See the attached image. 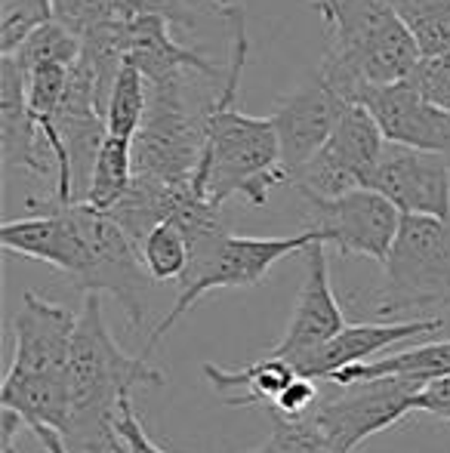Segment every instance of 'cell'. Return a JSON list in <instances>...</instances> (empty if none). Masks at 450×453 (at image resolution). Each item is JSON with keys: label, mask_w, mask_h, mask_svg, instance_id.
Returning a JSON list of instances; mask_svg holds the SVG:
<instances>
[{"label": "cell", "mask_w": 450, "mask_h": 453, "mask_svg": "<svg viewBox=\"0 0 450 453\" xmlns=\"http://www.w3.org/2000/svg\"><path fill=\"white\" fill-rule=\"evenodd\" d=\"M219 16L232 31V53H228L223 90L204 111L207 142L192 182L213 203L244 197L253 207H263L271 188L287 182L281 164V142H278L271 118H253V114L238 111L234 105L240 74L247 65V50H250L244 4H228Z\"/></svg>", "instance_id": "1"}, {"label": "cell", "mask_w": 450, "mask_h": 453, "mask_svg": "<svg viewBox=\"0 0 450 453\" xmlns=\"http://www.w3.org/2000/svg\"><path fill=\"white\" fill-rule=\"evenodd\" d=\"M103 293H84L74 327L72 361H68V392L72 413L62 432L78 453H126L118 435V411L133 386H161L164 373L145 355L133 358L118 346L103 315Z\"/></svg>", "instance_id": "2"}, {"label": "cell", "mask_w": 450, "mask_h": 453, "mask_svg": "<svg viewBox=\"0 0 450 453\" xmlns=\"http://www.w3.org/2000/svg\"><path fill=\"white\" fill-rule=\"evenodd\" d=\"M327 25V56L318 72L348 102L367 84L408 81L423 50L392 0H312Z\"/></svg>", "instance_id": "3"}, {"label": "cell", "mask_w": 450, "mask_h": 453, "mask_svg": "<svg viewBox=\"0 0 450 453\" xmlns=\"http://www.w3.org/2000/svg\"><path fill=\"white\" fill-rule=\"evenodd\" d=\"M12 327H16V355L0 388V407L16 411L28 429L50 426L56 432H65L72 413L68 361H72L78 315L28 290Z\"/></svg>", "instance_id": "4"}, {"label": "cell", "mask_w": 450, "mask_h": 453, "mask_svg": "<svg viewBox=\"0 0 450 453\" xmlns=\"http://www.w3.org/2000/svg\"><path fill=\"white\" fill-rule=\"evenodd\" d=\"M348 305L370 318L450 309V222L404 213L389 259L383 263V284L373 293H348Z\"/></svg>", "instance_id": "5"}, {"label": "cell", "mask_w": 450, "mask_h": 453, "mask_svg": "<svg viewBox=\"0 0 450 453\" xmlns=\"http://www.w3.org/2000/svg\"><path fill=\"white\" fill-rule=\"evenodd\" d=\"M321 241V234L315 228H306L300 234L290 238H244V234L223 232L210 241H201L192 247V263L188 272L179 280V296H176L173 309L164 315V321L151 330V340L145 342L142 355L151 358L155 349L161 346V340L167 336V330L198 303L201 296L223 287H253L271 272V265L281 263L290 253L306 250L309 244Z\"/></svg>", "instance_id": "6"}, {"label": "cell", "mask_w": 450, "mask_h": 453, "mask_svg": "<svg viewBox=\"0 0 450 453\" xmlns=\"http://www.w3.org/2000/svg\"><path fill=\"white\" fill-rule=\"evenodd\" d=\"M74 219L84 232V265L74 274V284L84 293H109L126 311L130 327H139L149 315L151 274L142 263V250L120 222L105 210L87 201H72Z\"/></svg>", "instance_id": "7"}, {"label": "cell", "mask_w": 450, "mask_h": 453, "mask_svg": "<svg viewBox=\"0 0 450 453\" xmlns=\"http://www.w3.org/2000/svg\"><path fill=\"white\" fill-rule=\"evenodd\" d=\"M204 114H192L186 84L149 87V108L133 136V170L164 182H192L204 155Z\"/></svg>", "instance_id": "8"}, {"label": "cell", "mask_w": 450, "mask_h": 453, "mask_svg": "<svg viewBox=\"0 0 450 453\" xmlns=\"http://www.w3.org/2000/svg\"><path fill=\"white\" fill-rule=\"evenodd\" d=\"M337 388L321 392L309 413L339 453H352L364 438L401 423L416 411V395L426 382L408 376H377L358 382H333Z\"/></svg>", "instance_id": "9"}, {"label": "cell", "mask_w": 450, "mask_h": 453, "mask_svg": "<svg viewBox=\"0 0 450 453\" xmlns=\"http://www.w3.org/2000/svg\"><path fill=\"white\" fill-rule=\"evenodd\" d=\"M401 210L377 188H352L337 197H306L309 228L342 257H364L383 265L401 228Z\"/></svg>", "instance_id": "10"}, {"label": "cell", "mask_w": 450, "mask_h": 453, "mask_svg": "<svg viewBox=\"0 0 450 453\" xmlns=\"http://www.w3.org/2000/svg\"><path fill=\"white\" fill-rule=\"evenodd\" d=\"M385 142L389 139L383 136L377 118L361 102H352L324 149L306 167L296 170L290 182L300 188L302 197H337L361 188L370 182Z\"/></svg>", "instance_id": "11"}, {"label": "cell", "mask_w": 450, "mask_h": 453, "mask_svg": "<svg viewBox=\"0 0 450 453\" xmlns=\"http://www.w3.org/2000/svg\"><path fill=\"white\" fill-rule=\"evenodd\" d=\"M348 105L352 102L321 72L278 102L271 124H275L278 142H281V164L284 173H287V182L296 170L306 167L324 149Z\"/></svg>", "instance_id": "12"}, {"label": "cell", "mask_w": 450, "mask_h": 453, "mask_svg": "<svg viewBox=\"0 0 450 453\" xmlns=\"http://www.w3.org/2000/svg\"><path fill=\"white\" fill-rule=\"evenodd\" d=\"M367 188H377L401 213L450 219V157L410 145L385 142Z\"/></svg>", "instance_id": "13"}, {"label": "cell", "mask_w": 450, "mask_h": 453, "mask_svg": "<svg viewBox=\"0 0 450 453\" xmlns=\"http://www.w3.org/2000/svg\"><path fill=\"white\" fill-rule=\"evenodd\" d=\"M358 102L377 118L389 142L423 151H441L450 157V111L426 99L410 81L367 84Z\"/></svg>", "instance_id": "14"}, {"label": "cell", "mask_w": 450, "mask_h": 453, "mask_svg": "<svg viewBox=\"0 0 450 453\" xmlns=\"http://www.w3.org/2000/svg\"><path fill=\"white\" fill-rule=\"evenodd\" d=\"M324 241H315L306 247V280L300 287V296L294 305V318H290L287 330H284L281 342L271 349L275 358H284L296 364L306 358L309 352H315L318 346H324L331 336H337L346 327V315L342 305L331 287V269H327V253Z\"/></svg>", "instance_id": "15"}, {"label": "cell", "mask_w": 450, "mask_h": 453, "mask_svg": "<svg viewBox=\"0 0 450 453\" xmlns=\"http://www.w3.org/2000/svg\"><path fill=\"white\" fill-rule=\"evenodd\" d=\"M0 151L10 167L56 176L53 145L28 108V74L10 53L0 59Z\"/></svg>", "instance_id": "16"}, {"label": "cell", "mask_w": 450, "mask_h": 453, "mask_svg": "<svg viewBox=\"0 0 450 453\" xmlns=\"http://www.w3.org/2000/svg\"><path fill=\"white\" fill-rule=\"evenodd\" d=\"M170 28L173 25L155 12L126 19V62H133L145 74L149 87L182 81L186 72H198L210 81H225L223 68L213 65L201 50L182 47L170 35Z\"/></svg>", "instance_id": "17"}, {"label": "cell", "mask_w": 450, "mask_h": 453, "mask_svg": "<svg viewBox=\"0 0 450 453\" xmlns=\"http://www.w3.org/2000/svg\"><path fill=\"white\" fill-rule=\"evenodd\" d=\"M445 327L441 318H416V321H361V324H346L337 336L318 346L315 352H309L306 358L294 364L296 373L315 376V380H327L331 373H337L339 367L355 361H367L370 355L383 352V349L395 346L410 336H429L439 334Z\"/></svg>", "instance_id": "18"}, {"label": "cell", "mask_w": 450, "mask_h": 453, "mask_svg": "<svg viewBox=\"0 0 450 453\" xmlns=\"http://www.w3.org/2000/svg\"><path fill=\"white\" fill-rule=\"evenodd\" d=\"M204 376L213 386V392L232 407H253V404H275V398L284 392L290 380L296 376V367L284 358H269L244 364V367H217L204 364Z\"/></svg>", "instance_id": "19"}, {"label": "cell", "mask_w": 450, "mask_h": 453, "mask_svg": "<svg viewBox=\"0 0 450 453\" xmlns=\"http://www.w3.org/2000/svg\"><path fill=\"white\" fill-rule=\"evenodd\" d=\"M192 182H164L155 176L133 173V182L126 188V195L109 210L114 219L120 222L126 234L142 247L145 234L157 226V222L170 219L176 213V207L182 203V197L188 195Z\"/></svg>", "instance_id": "20"}, {"label": "cell", "mask_w": 450, "mask_h": 453, "mask_svg": "<svg viewBox=\"0 0 450 453\" xmlns=\"http://www.w3.org/2000/svg\"><path fill=\"white\" fill-rule=\"evenodd\" d=\"M377 376H408V380L432 382L441 376H450V340L426 342V346L408 349V352L389 355L379 361H355L339 367L337 373L327 376V382H358V380H377Z\"/></svg>", "instance_id": "21"}, {"label": "cell", "mask_w": 450, "mask_h": 453, "mask_svg": "<svg viewBox=\"0 0 450 453\" xmlns=\"http://www.w3.org/2000/svg\"><path fill=\"white\" fill-rule=\"evenodd\" d=\"M133 173H136V170H133V139L109 133L96 155V164H93L90 188H87L84 201L109 213L114 203L126 195V188H130V182H133Z\"/></svg>", "instance_id": "22"}, {"label": "cell", "mask_w": 450, "mask_h": 453, "mask_svg": "<svg viewBox=\"0 0 450 453\" xmlns=\"http://www.w3.org/2000/svg\"><path fill=\"white\" fill-rule=\"evenodd\" d=\"M139 250H142L145 269H149V274L157 284H164V280H182V274L188 272V263H192L188 234L182 232V226L173 219L157 222V226L145 234Z\"/></svg>", "instance_id": "23"}, {"label": "cell", "mask_w": 450, "mask_h": 453, "mask_svg": "<svg viewBox=\"0 0 450 453\" xmlns=\"http://www.w3.org/2000/svg\"><path fill=\"white\" fill-rule=\"evenodd\" d=\"M10 56L22 65L25 74L41 65H74L80 56V37L72 28H65L59 19H50L41 28L31 31Z\"/></svg>", "instance_id": "24"}, {"label": "cell", "mask_w": 450, "mask_h": 453, "mask_svg": "<svg viewBox=\"0 0 450 453\" xmlns=\"http://www.w3.org/2000/svg\"><path fill=\"white\" fill-rule=\"evenodd\" d=\"M145 108H149V81H145V74L139 72L133 62H126V65L120 68L118 81H114L109 108H105L109 133L133 139L139 127H142Z\"/></svg>", "instance_id": "25"}, {"label": "cell", "mask_w": 450, "mask_h": 453, "mask_svg": "<svg viewBox=\"0 0 450 453\" xmlns=\"http://www.w3.org/2000/svg\"><path fill=\"white\" fill-rule=\"evenodd\" d=\"M269 417H271L269 441L247 453H339L324 438V432L318 429L312 413L284 417V413H278V411H269Z\"/></svg>", "instance_id": "26"}, {"label": "cell", "mask_w": 450, "mask_h": 453, "mask_svg": "<svg viewBox=\"0 0 450 453\" xmlns=\"http://www.w3.org/2000/svg\"><path fill=\"white\" fill-rule=\"evenodd\" d=\"M392 4L414 31L423 56L450 50V0H392Z\"/></svg>", "instance_id": "27"}, {"label": "cell", "mask_w": 450, "mask_h": 453, "mask_svg": "<svg viewBox=\"0 0 450 453\" xmlns=\"http://www.w3.org/2000/svg\"><path fill=\"white\" fill-rule=\"evenodd\" d=\"M53 19V0H0V53H12L25 37Z\"/></svg>", "instance_id": "28"}, {"label": "cell", "mask_w": 450, "mask_h": 453, "mask_svg": "<svg viewBox=\"0 0 450 453\" xmlns=\"http://www.w3.org/2000/svg\"><path fill=\"white\" fill-rule=\"evenodd\" d=\"M164 16L173 28L179 31H192L198 25L201 16L207 12H217L219 6L217 0H118V16L120 19H133V16Z\"/></svg>", "instance_id": "29"}, {"label": "cell", "mask_w": 450, "mask_h": 453, "mask_svg": "<svg viewBox=\"0 0 450 453\" xmlns=\"http://www.w3.org/2000/svg\"><path fill=\"white\" fill-rule=\"evenodd\" d=\"M53 19L84 37L96 25L118 19V0H53Z\"/></svg>", "instance_id": "30"}, {"label": "cell", "mask_w": 450, "mask_h": 453, "mask_svg": "<svg viewBox=\"0 0 450 453\" xmlns=\"http://www.w3.org/2000/svg\"><path fill=\"white\" fill-rule=\"evenodd\" d=\"M408 81L426 96V99H432L439 108L450 111V50L423 56L420 65L414 68V74H410Z\"/></svg>", "instance_id": "31"}, {"label": "cell", "mask_w": 450, "mask_h": 453, "mask_svg": "<svg viewBox=\"0 0 450 453\" xmlns=\"http://www.w3.org/2000/svg\"><path fill=\"white\" fill-rule=\"evenodd\" d=\"M318 395H321V388L315 386V376L296 373L294 380L284 386V392L275 398V404H269L265 411H278V413H284V417H302V413H309L315 407Z\"/></svg>", "instance_id": "32"}, {"label": "cell", "mask_w": 450, "mask_h": 453, "mask_svg": "<svg viewBox=\"0 0 450 453\" xmlns=\"http://www.w3.org/2000/svg\"><path fill=\"white\" fill-rule=\"evenodd\" d=\"M114 426H118V435H120V441H124L126 453H167L145 435L142 423H139L136 411H133V395L124 398V404H120V411H118V423Z\"/></svg>", "instance_id": "33"}, {"label": "cell", "mask_w": 450, "mask_h": 453, "mask_svg": "<svg viewBox=\"0 0 450 453\" xmlns=\"http://www.w3.org/2000/svg\"><path fill=\"white\" fill-rule=\"evenodd\" d=\"M416 411L429 413V417H435V419H447L450 423V376L432 380L420 388V395H416Z\"/></svg>", "instance_id": "34"}, {"label": "cell", "mask_w": 450, "mask_h": 453, "mask_svg": "<svg viewBox=\"0 0 450 453\" xmlns=\"http://www.w3.org/2000/svg\"><path fill=\"white\" fill-rule=\"evenodd\" d=\"M31 435L41 441V448L47 453H72V450H68V441L62 438V432L50 429V426H34V429H31Z\"/></svg>", "instance_id": "35"}, {"label": "cell", "mask_w": 450, "mask_h": 453, "mask_svg": "<svg viewBox=\"0 0 450 453\" xmlns=\"http://www.w3.org/2000/svg\"><path fill=\"white\" fill-rule=\"evenodd\" d=\"M228 4H244V0H217L219 12H223V10H225V6H228Z\"/></svg>", "instance_id": "36"}, {"label": "cell", "mask_w": 450, "mask_h": 453, "mask_svg": "<svg viewBox=\"0 0 450 453\" xmlns=\"http://www.w3.org/2000/svg\"><path fill=\"white\" fill-rule=\"evenodd\" d=\"M447 222H450V219H447Z\"/></svg>", "instance_id": "37"}]
</instances>
